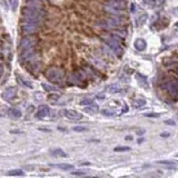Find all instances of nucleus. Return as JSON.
Returning a JSON list of instances; mask_svg holds the SVG:
<instances>
[{"instance_id":"f257e3e1","label":"nucleus","mask_w":178,"mask_h":178,"mask_svg":"<svg viewBox=\"0 0 178 178\" xmlns=\"http://www.w3.org/2000/svg\"><path fill=\"white\" fill-rule=\"evenodd\" d=\"M37 38L32 36H27L20 42V58L21 60H29L35 51V46L37 45Z\"/></svg>"},{"instance_id":"f03ea898","label":"nucleus","mask_w":178,"mask_h":178,"mask_svg":"<svg viewBox=\"0 0 178 178\" xmlns=\"http://www.w3.org/2000/svg\"><path fill=\"white\" fill-rule=\"evenodd\" d=\"M22 15L26 22L35 23V25H38L42 20V17H44V14H42L40 8H36V7L31 6H28V8L27 7L23 8Z\"/></svg>"},{"instance_id":"7ed1b4c3","label":"nucleus","mask_w":178,"mask_h":178,"mask_svg":"<svg viewBox=\"0 0 178 178\" xmlns=\"http://www.w3.org/2000/svg\"><path fill=\"white\" fill-rule=\"evenodd\" d=\"M46 78L53 84H59L64 78V70L58 67H50L45 73Z\"/></svg>"},{"instance_id":"20e7f679","label":"nucleus","mask_w":178,"mask_h":178,"mask_svg":"<svg viewBox=\"0 0 178 178\" xmlns=\"http://www.w3.org/2000/svg\"><path fill=\"white\" fill-rule=\"evenodd\" d=\"M16 95H17V90H16V88L11 87V88H7L6 90H3L2 93H1V98L5 100H12L14 98L16 97Z\"/></svg>"},{"instance_id":"39448f33","label":"nucleus","mask_w":178,"mask_h":178,"mask_svg":"<svg viewBox=\"0 0 178 178\" xmlns=\"http://www.w3.org/2000/svg\"><path fill=\"white\" fill-rule=\"evenodd\" d=\"M61 114L70 120H80L82 118V115L76 110H62Z\"/></svg>"},{"instance_id":"423d86ee","label":"nucleus","mask_w":178,"mask_h":178,"mask_svg":"<svg viewBox=\"0 0 178 178\" xmlns=\"http://www.w3.org/2000/svg\"><path fill=\"white\" fill-rule=\"evenodd\" d=\"M167 89L169 91L170 96L174 97V99H177V96H178V86H177V81L176 80H172L167 84Z\"/></svg>"},{"instance_id":"0eeeda50","label":"nucleus","mask_w":178,"mask_h":178,"mask_svg":"<svg viewBox=\"0 0 178 178\" xmlns=\"http://www.w3.org/2000/svg\"><path fill=\"white\" fill-rule=\"evenodd\" d=\"M49 114H50L49 107L46 105H41V106H39L38 110H37V113H36V116L38 117L39 119H44V118H46Z\"/></svg>"},{"instance_id":"6e6552de","label":"nucleus","mask_w":178,"mask_h":178,"mask_svg":"<svg viewBox=\"0 0 178 178\" xmlns=\"http://www.w3.org/2000/svg\"><path fill=\"white\" fill-rule=\"evenodd\" d=\"M134 46H135V48L138 50V51H144V50L146 49L147 42H146V40H145V39L138 38V39H136V40H135Z\"/></svg>"},{"instance_id":"1a4fd4ad","label":"nucleus","mask_w":178,"mask_h":178,"mask_svg":"<svg viewBox=\"0 0 178 178\" xmlns=\"http://www.w3.org/2000/svg\"><path fill=\"white\" fill-rule=\"evenodd\" d=\"M37 27H38V25L30 23V22H26L22 26V30H23V32H26V34H32V32L37 31V29H38Z\"/></svg>"},{"instance_id":"9d476101","label":"nucleus","mask_w":178,"mask_h":178,"mask_svg":"<svg viewBox=\"0 0 178 178\" xmlns=\"http://www.w3.org/2000/svg\"><path fill=\"white\" fill-rule=\"evenodd\" d=\"M84 110H85V113H87V114H89V115H95L99 111V108H98V106L97 105L90 104V105L86 106L85 108H84Z\"/></svg>"},{"instance_id":"9b49d317","label":"nucleus","mask_w":178,"mask_h":178,"mask_svg":"<svg viewBox=\"0 0 178 178\" xmlns=\"http://www.w3.org/2000/svg\"><path fill=\"white\" fill-rule=\"evenodd\" d=\"M108 44H109V46H110L111 48L114 49L115 53H119V55H121V53H123V50H121V49L119 48V44L117 42V40H115V41H114V40H109Z\"/></svg>"},{"instance_id":"f8f14e48","label":"nucleus","mask_w":178,"mask_h":178,"mask_svg":"<svg viewBox=\"0 0 178 178\" xmlns=\"http://www.w3.org/2000/svg\"><path fill=\"white\" fill-rule=\"evenodd\" d=\"M144 105H146V99H145V98H137V99H135L134 102H133V106H134L135 108H140V107H143Z\"/></svg>"},{"instance_id":"ddd939ff","label":"nucleus","mask_w":178,"mask_h":178,"mask_svg":"<svg viewBox=\"0 0 178 178\" xmlns=\"http://www.w3.org/2000/svg\"><path fill=\"white\" fill-rule=\"evenodd\" d=\"M9 116L11 117V118H14V119H18V118H20L21 117V113L18 110V109L11 108L9 110Z\"/></svg>"},{"instance_id":"4468645a","label":"nucleus","mask_w":178,"mask_h":178,"mask_svg":"<svg viewBox=\"0 0 178 178\" xmlns=\"http://www.w3.org/2000/svg\"><path fill=\"white\" fill-rule=\"evenodd\" d=\"M53 166L57 167L59 169H62V170H71L73 169V166L70 165V164H57V165H53Z\"/></svg>"},{"instance_id":"2eb2a0df","label":"nucleus","mask_w":178,"mask_h":178,"mask_svg":"<svg viewBox=\"0 0 178 178\" xmlns=\"http://www.w3.org/2000/svg\"><path fill=\"white\" fill-rule=\"evenodd\" d=\"M51 155L56 156V157H67V154L62 150V149H55L51 152Z\"/></svg>"},{"instance_id":"dca6fc26","label":"nucleus","mask_w":178,"mask_h":178,"mask_svg":"<svg viewBox=\"0 0 178 178\" xmlns=\"http://www.w3.org/2000/svg\"><path fill=\"white\" fill-rule=\"evenodd\" d=\"M8 175L9 176H23L25 175V172L20 169H14V170L8 172Z\"/></svg>"},{"instance_id":"f3484780","label":"nucleus","mask_w":178,"mask_h":178,"mask_svg":"<svg viewBox=\"0 0 178 178\" xmlns=\"http://www.w3.org/2000/svg\"><path fill=\"white\" fill-rule=\"evenodd\" d=\"M27 1H28V6L36 7V8L41 9V5H40V2H39V0H27Z\"/></svg>"},{"instance_id":"a211bd4d","label":"nucleus","mask_w":178,"mask_h":178,"mask_svg":"<svg viewBox=\"0 0 178 178\" xmlns=\"http://www.w3.org/2000/svg\"><path fill=\"white\" fill-rule=\"evenodd\" d=\"M101 113H102V115H105V116H108V117L114 116V115H115V111L113 110L111 108H106V109H104V110H102Z\"/></svg>"},{"instance_id":"6ab92c4d","label":"nucleus","mask_w":178,"mask_h":178,"mask_svg":"<svg viewBox=\"0 0 178 178\" xmlns=\"http://www.w3.org/2000/svg\"><path fill=\"white\" fill-rule=\"evenodd\" d=\"M158 164H161V165H165V166L167 167H172V168H176V164L175 163H172V161H157Z\"/></svg>"},{"instance_id":"aec40b11","label":"nucleus","mask_w":178,"mask_h":178,"mask_svg":"<svg viewBox=\"0 0 178 178\" xmlns=\"http://www.w3.org/2000/svg\"><path fill=\"white\" fill-rule=\"evenodd\" d=\"M128 150H130V147L128 146H119V147H116L115 148V152H128Z\"/></svg>"},{"instance_id":"412c9836","label":"nucleus","mask_w":178,"mask_h":178,"mask_svg":"<svg viewBox=\"0 0 178 178\" xmlns=\"http://www.w3.org/2000/svg\"><path fill=\"white\" fill-rule=\"evenodd\" d=\"M146 18H147L146 14H145V15H143L141 17L138 18V20H137V25H138V26H141L143 23H145V21H146Z\"/></svg>"},{"instance_id":"4be33fe9","label":"nucleus","mask_w":178,"mask_h":178,"mask_svg":"<svg viewBox=\"0 0 178 178\" xmlns=\"http://www.w3.org/2000/svg\"><path fill=\"white\" fill-rule=\"evenodd\" d=\"M87 127H85V126H76V127H73V130H75V132H86L87 130Z\"/></svg>"},{"instance_id":"5701e85b","label":"nucleus","mask_w":178,"mask_h":178,"mask_svg":"<svg viewBox=\"0 0 178 178\" xmlns=\"http://www.w3.org/2000/svg\"><path fill=\"white\" fill-rule=\"evenodd\" d=\"M108 89H109V91H110V93H119L120 91V88L118 87V86H109L108 87Z\"/></svg>"},{"instance_id":"b1692460","label":"nucleus","mask_w":178,"mask_h":178,"mask_svg":"<svg viewBox=\"0 0 178 178\" xmlns=\"http://www.w3.org/2000/svg\"><path fill=\"white\" fill-rule=\"evenodd\" d=\"M159 116H160V114H157V113H147V114H145V117H149V118H157Z\"/></svg>"},{"instance_id":"393cba45","label":"nucleus","mask_w":178,"mask_h":178,"mask_svg":"<svg viewBox=\"0 0 178 178\" xmlns=\"http://www.w3.org/2000/svg\"><path fill=\"white\" fill-rule=\"evenodd\" d=\"M17 5H18V0H10V6H11L14 11L17 9Z\"/></svg>"},{"instance_id":"a878e982","label":"nucleus","mask_w":178,"mask_h":178,"mask_svg":"<svg viewBox=\"0 0 178 178\" xmlns=\"http://www.w3.org/2000/svg\"><path fill=\"white\" fill-rule=\"evenodd\" d=\"M60 97V95H58V93H53V95H49L48 96V99L49 100H57Z\"/></svg>"},{"instance_id":"bb28decb","label":"nucleus","mask_w":178,"mask_h":178,"mask_svg":"<svg viewBox=\"0 0 178 178\" xmlns=\"http://www.w3.org/2000/svg\"><path fill=\"white\" fill-rule=\"evenodd\" d=\"M19 79H20V80H21V82H22V84H25V85H26V86H28V87H29V88H32L31 82L27 81V80H25V79H22V78H21V77H19Z\"/></svg>"},{"instance_id":"cd10ccee","label":"nucleus","mask_w":178,"mask_h":178,"mask_svg":"<svg viewBox=\"0 0 178 178\" xmlns=\"http://www.w3.org/2000/svg\"><path fill=\"white\" fill-rule=\"evenodd\" d=\"M42 87H44L45 89H47V90H48V91H50V90H55V88H53V87H50V86L46 85V84H42Z\"/></svg>"},{"instance_id":"c85d7f7f","label":"nucleus","mask_w":178,"mask_h":178,"mask_svg":"<svg viewBox=\"0 0 178 178\" xmlns=\"http://www.w3.org/2000/svg\"><path fill=\"white\" fill-rule=\"evenodd\" d=\"M81 105H87V104H93V99H87V100H82L80 102Z\"/></svg>"},{"instance_id":"c756f323","label":"nucleus","mask_w":178,"mask_h":178,"mask_svg":"<svg viewBox=\"0 0 178 178\" xmlns=\"http://www.w3.org/2000/svg\"><path fill=\"white\" fill-rule=\"evenodd\" d=\"M165 123H166V124H170V125H172V126H175V125H176V124H175V121H174V120H166Z\"/></svg>"},{"instance_id":"7c9ffc66","label":"nucleus","mask_w":178,"mask_h":178,"mask_svg":"<svg viewBox=\"0 0 178 178\" xmlns=\"http://www.w3.org/2000/svg\"><path fill=\"white\" fill-rule=\"evenodd\" d=\"M161 137H168V136H170L169 133H163V134H160Z\"/></svg>"},{"instance_id":"2f4dec72","label":"nucleus","mask_w":178,"mask_h":178,"mask_svg":"<svg viewBox=\"0 0 178 178\" xmlns=\"http://www.w3.org/2000/svg\"><path fill=\"white\" fill-rule=\"evenodd\" d=\"M73 175H81V176L85 175V172H73Z\"/></svg>"},{"instance_id":"473e14b6","label":"nucleus","mask_w":178,"mask_h":178,"mask_svg":"<svg viewBox=\"0 0 178 178\" xmlns=\"http://www.w3.org/2000/svg\"><path fill=\"white\" fill-rule=\"evenodd\" d=\"M1 73H2V66L0 65V75H1Z\"/></svg>"}]
</instances>
